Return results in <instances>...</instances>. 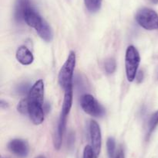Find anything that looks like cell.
Listing matches in <instances>:
<instances>
[{
  "instance_id": "16",
  "label": "cell",
  "mask_w": 158,
  "mask_h": 158,
  "mask_svg": "<svg viewBox=\"0 0 158 158\" xmlns=\"http://www.w3.org/2000/svg\"><path fill=\"white\" fill-rule=\"evenodd\" d=\"M158 125V110L157 112L154 113L151 116V119L149 120V123H148V136H151L153 132L155 130Z\"/></svg>"
},
{
  "instance_id": "12",
  "label": "cell",
  "mask_w": 158,
  "mask_h": 158,
  "mask_svg": "<svg viewBox=\"0 0 158 158\" xmlns=\"http://www.w3.org/2000/svg\"><path fill=\"white\" fill-rule=\"evenodd\" d=\"M17 60L23 65H29L33 62L34 57L32 53L26 46H20L15 53Z\"/></svg>"
},
{
  "instance_id": "22",
  "label": "cell",
  "mask_w": 158,
  "mask_h": 158,
  "mask_svg": "<svg viewBox=\"0 0 158 158\" xmlns=\"http://www.w3.org/2000/svg\"><path fill=\"white\" fill-rule=\"evenodd\" d=\"M115 158H125V154H124V151L122 148H120V150H118L117 152V155L115 156Z\"/></svg>"
},
{
  "instance_id": "24",
  "label": "cell",
  "mask_w": 158,
  "mask_h": 158,
  "mask_svg": "<svg viewBox=\"0 0 158 158\" xmlns=\"http://www.w3.org/2000/svg\"><path fill=\"white\" fill-rule=\"evenodd\" d=\"M0 105H1V108H8V103L6 102H5V101L3 100H1V103H0Z\"/></svg>"
},
{
  "instance_id": "1",
  "label": "cell",
  "mask_w": 158,
  "mask_h": 158,
  "mask_svg": "<svg viewBox=\"0 0 158 158\" xmlns=\"http://www.w3.org/2000/svg\"><path fill=\"white\" fill-rule=\"evenodd\" d=\"M76 54L74 51H70L65 63L60 68L58 75V81L60 86L63 90L67 89L73 86V79L74 69L76 66Z\"/></svg>"
},
{
  "instance_id": "19",
  "label": "cell",
  "mask_w": 158,
  "mask_h": 158,
  "mask_svg": "<svg viewBox=\"0 0 158 158\" xmlns=\"http://www.w3.org/2000/svg\"><path fill=\"white\" fill-rule=\"evenodd\" d=\"M17 109H18V111L20 113H22V114H27L28 112V102H27V99H23V100L20 101L19 102L18 105H17Z\"/></svg>"
},
{
  "instance_id": "27",
  "label": "cell",
  "mask_w": 158,
  "mask_h": 158,
  "mask_svg": "<svg viewBox=\"0 0 158 158\" xmlns=\"http://www.w3.org/2000/svg\"><path fill=\"white\" fill-rule=\"evenodd\" d=\"M1 158H10V157H8V156H2Z\"/></svg>"
},
{
  "instance_id": "23",
  "label": "cell",
  "mask_w": 158,
  "mask_h": 158,
  "mask_svg": "<svg viewBox=\"0 0 158 158\" xmlns=\"http://www.w3.org/2000/svg\"><path fill=\"white\" fill-rule=\"evenodd\" d=\"M143 72H142V71H139V72L137 73V77H136V79H137V81L138 82H141L142 81H143Z\"/></svg>"
},
{
  "instance_id": "7",
  "label": "cell",
  "mask_w": 158,
  "mask_h": 158,
  "mask_svg": "<svg viewBox=\"0 0 158 158\" xmlns=\"http://www.w3.org/2000/svg\"><path fill=\"white\" fill-rule=\"evenodd\" d=\"M9 150L19 157H26L29 154V147L27 141L22 139H14L8 144Z\"/></svg>"
},
{
  "instance_id": "9",
  "label": "cell",
  "mask_w": 158,
  "mask_h": 158,
  "mask_svg": "<svg viewBox=\"0 0 158 158\" xmlns=\"http://www.w3.org/2000/svg\"><path fill=\"white\" fill-rule=\"evenodd\" d=\"M66 121H67V116L60 114V119H59L58 124H57L56 131L53 137V144L56 150H60L62 146L63 135H64L65 130H66Z\"/></svg>"
},
{
  "instance_id": "8",
  "label": "cell",
  "mask_w": 158,
  "mask_h": 158,
  "mask_svg": "<svg viewBox=\"0 0 158 158\" xmlns=\"http://www.w3.org/2000/svg\"><path fill=\"white\" fill-rule=\"evenodd\" d=\"M28 100L43 103L44 99V82L43 80H38L31 87L27 96Z\"/></svg>"
},
{
  "instance_id": "2",
  "label": "cell",
  "mask_w": 158,
  "mask_h": 158,
  "mask_svg": "<svg viewBox=\"0 0 158 158\" xmlns=\"http://www.w3.org/2000/svg\"><path fill=\"white\" fill-rule=\"evenodd\" d=\"M140 63V56L134 46H129L125 54V69L127 78L130 82L134 81L138 73V68Z\"/></svg>"
},
{
  "instance_id": "4",
  "label": "cell",
  "mask_w": 158,
  "mask_h": 158,
  "mask_svg": "<svg viewBox=\"0 0 158 158\" xmlns=\"http://www.w3.org/2000/svg\"><path fill=\"white\" fill-rule=\"evenodd\" d=\"M80 105L85 112L94 117H102L106 112L103 105L92 94H83L80 99Z\"/></svg>"
},
{
  "instance_id": "5",
  "label": "cell",
  "mask_w": 158,
  "mask_h": 158,
  "mask_svg": "<svg viewBox=\"0 0 158 158\" xmlns=\"http://www.w3.org/2000/svg\"><path fill=\"white\" fill-rule=\"evenodd\" d=\"M89 137L91 147L94 152L96 157H98L101 151L102 135L99 124L95 120H91L89 123Z\"/></svg>"
},
{
  "instance_id": "17",
  "label": "cell",
  "mask_w": 158,
  "mask_h": 158,
  "mask_svg": "<svg viewBox=\"0 0 158 158\" xmlns=\"http://www.w3.org/2000/svg\"><path fill=\"white\" fill-rule=\"evenodd\" d=\"M106 150L109 158H115L116 142L113 137H109L106 141Z\"/></svg>"
},
{
  "instance_id": "6",
  "label": "cell",
  "mask_w": 158,
  "mask_h": 158,
  "mask_svg": "<svg viewBox=\"0 0 158 158\" xmlns=\"http://www.w3.org/2000/svg\"><path fill=\"white\" fill-rule=\"evenodd\" d=\"M28 102V112L29 119L35 125H40L44 121V108L43 103H40L34 101H29L26 98Z\"/></svg>"
},
{
  "instance_id": "25",
  "label": "cell",
  "mask_w": 158,
  "mask_h": 158,
  "mask_svg": "<svg viewBox=\"0 0 158 158\" xmlns=\"http://www.w3.org/2000/svg\"><path fill=\"white\" fill-rule=\"evenodd\" d=\"M151 1V3H153V4H157L158 3V0H150Z\"/></svg>"
},
{
  "instance_id": "10",
  "label": "cell",
  "mask_w": 158,
  "mask_h": 158,
  "mask_svg": "<svg viewBox=\"0 0 158 158\" xmlns=\"http://www.w3.org/2000/svg\"><path fill=\"white\" fill-rule=\"evenodd\" d=\"M30 0H16L15 5V12H14V18L16 23H21L24 21L25 14L26 11L31 7Z\"/></svg>"
},
{
  "instance_id": "21",
  "label": "cell",
  "mask_w": 158,
  "mask_h": 158,
  "mask_svg": "<svg viewBox=\"0 0 158 158\" xmlns=\"http://www.w3.org/2000/svg\"><path fill=\"white\" fill-rule=\"evenodd\" d=\"M83 158H97L90 145H87L85 147L84 150H83Z\"/></svg>"
},
{
  "instance_id": "26",
  "label": "cell",
  "mask_w": 158,
  "mask_h": 158,
  "mask_svg": "<svg viewBox=\"0 0 158 158\" xmlns=\"http://www.w3.org/2000/svg\"><path fill=\"white\" fill-rule=\"evenodd\" d=\"M36 158H46V157H45L44 156H37Z\"/></svg>"
},
{
  "instance_id": "3",
  "label": "cell",
  "mask_w": 158,
  "mask_h": 158,
  "mask_svg": "<svg viewBox=\"0 0 158 158\" xmlns=\"http://www.w3.org/2000/svg\"><path fill=\"white\" fill-rule=\"evenodd\" d=\"M137 23L148 30L158 29V14L150 8H142L136 14Z\"/></svg>"
},
{
  "instance_id": "20",
  "label": "cell",
  "mask_w": 158,
  "mask_h": 158,
  "mask_svg": "<svg viewBox=\"0 0 158 158\" xmlns=\"http://www.w3.org/2000/svg\"><path fill=\"white\" fill-rule=\"evenodd\" d=\"M31 88H29V84L26 83V82H24V83H22L17 87V90L19 94H26V93H29V90H30Z\"/></svg>"
},
{
  "instance_id": "15",
  "label": "cell",
  "mask_w": 158,
  "mask_h": 158,
  "mask_svg": "<svg viewBox=\"0 0 158 158\" xmlns=\"http://www.w3.org/2000/svg\"><path fill=\"white\" fill-rule=\"evenodd\" d=\"M103 0H84L86 9L91 12H96L100 10Z\"/></svg>"
},
{
  "instance_id": "14",
  "label": "cell",
  "mask_w": 158,
  "mask_h": 158,
  "mask_svg": "<svg viewBox=\"0 0 158 158\" xmlns=\"http://www.w3.org/2000/svg\"><path fill=\"white\" fill-rule=\"evenodd\" d=\"M73 91L72 86L65 90L64 99H63L61 111V114L63 115V116H67L69 115V112H70L73 104Z\"/></svg>"
},
{
  "instance_id": "13",
  "label": "cell",
  "mask_w": 158,
  "mask_h": 158,
  "mask_svg": "<svg viewBox=\"0 0 158 158\" xmlns=\"http://www.w3.org/2000/svg\"><path fill=\"white\" fill-rule=\"evenodd\" d=\"M38 35L46 42H51L53 39V32L47 22L45 20L35 29Z\"/></svg>"
},
{
  "instance_id": "18",
  "label": "cell",
  "mask_w": 158,
  "mask_h": 158,
  "mask_svg": "<svg viewBox=\"0 0 158 158\" xmlns=\"http://www.w3.org/2000/svg\"><path fill=\"white\" fill-rule=\"evenodd\" d=\"M104 69L107 74H113L117 69V63L114 58H108L104 63Z\"/></svg>"
},
{
  "instance_id": "11",
  "label": "cell",
  "mask_w": 158,
  "mask_h": 158,
  "mask_svg": "<svg viewBox=\"0 0 158 158\" xmlns=\"http://www.w3.org/2000/svg\"><path fill=\"white\" fill-rule=\"evenodd\" d=\"M24 21L30 27L36 29L39 25L43 21V19L32 6L29 7L25 14Z\"/></svg>"
}]
</instances>
